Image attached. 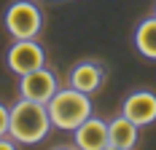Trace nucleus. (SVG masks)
<instances>
[{
	"label": "nucleus",
	"instance_id": "obj_1",
	"mask_svg": "<svg viewBox=\"0 0 156 150\" xmlns=\"http://www.w3.org/2000/svg\"><path fill=\"white\" fill-rule=\"evenodd\" d=\"M54 126L48 118V110L43 102H32L19 97V102L11 105V118H8V134L19 145H38L48 137Z\"/></svg>",
	"mask_w": 156,
	"mask_h": 150
},
{
	"label": "nucleus",
	"instance_id": "obj_2",
	"mask_svg": "<svg viewBox=\"0 0 156 150\" xmlns=\"http://www.w3.org/2000/svg\"><path fill=\"white\" fill-rule=\"evenodd\" d=\"M48 118H51V126L59 129V131H76L83 121L92 115V99L89 94L73 89V86H59L57 94L46 102Z\"/></svg>",
	"mask_w": 156,
	"mask_h": 150
},
{
	"label": "nucleus",
	"instance_id": "obj_3",
	"mask_svg": "<svg viewBox=\"0 0 156 150\" xmlns=\"http://www.w3.org/2000/svg\"><path fill=\"white\" fill-rule=\"evenodd\" d=\"M3 27L14 40L38 38L43 32V11L35 0H14L3 14Z\"/></svg>",
	"mask_w": 156,
	"mask_h": 150
},
{
	"label": "nucleus",
	"instance_id": "obj_4",
	"mask_svg": "<svg viewBox=\"0 0 156 150\" xmlns=\"http://www.w3.org/2000/svg\"><path fill=\"white\" fill-rule=\"evenodd\" d=\"M5 64H8V70L14 75H27L46 64V51L35 38L14 40L8 46V51H5Z\"/></svg>",
	"mask_w": 156,
	"mask_h": 150
},
{
	"label": "nucleus",
	"instance_id": "obj_5",
	"mask_svg": "<svg viewBox=\"0 0 156 150\" xmlns=\"http://www.w3.org/2000/svg\"><path fill=\"white\" fill-rule=\"evenodd\" d=\"M57 89H59V75L51 67H46V64L32 70V73H27V75H19V97H24V99L46 105L48 99L57 94Z\"/></svg>",
	"mask_w": 156,
	"mask_h": 150
},
{
	"label": "nucleus",
	"instance_id": "obj_6",
	"mask_svg": "<svg viewBox=\"0 0 156 150\" xmlns=\"http://www.w3.org/2000/svg\"><path fill=\"white\" fill-rule=\"evenodd\" d=\"M105 75H108V70H105V64L97 59H83L78 62V64H73V70H70V75H67V86H73V89L83 91V94H97V91L102 89V83H105Z\"/></svg>",
	"mask_w": 156,
	"mask_h": 150
},
{
	"label": "nucleus",
	"instance_id": "obj_7",
	"mask_svg": "<svg viewBox=\"0 0 156 150\" xmlns=\"http://www.w3.org/2000/svg\"><path fill=\"white\" fill-rule=\"evenodd\" d=\"M121 115L137 123V126H148L156 121V94L148 89H137L126 94L124 105H121Z\"/></svg>",
	"mask_w": 156,
	"mask_h": 150
},
{
	"label": "nucleus",
	"instance_id": "obj_8",
	"mask_svg": "<svg viewBox=\"0 0 156 150\" xmlns=\"http://www.w3.org/2000/svg\"><path fill=\"white\" fill-rule=\"evenodd\" d=\"M73 145L78 150H108V121L89 115L73 131Z\"/></svg>",
	"mask_w": 156,
	"mask_h": 150
},
{
	"label": "nucleus",
	"instance_id": "obj_9",
	"mask_svg": "<svg viewBox=\"0 0 156 150\" xmlns=\"http://www.w3.org/2000/svg\"><path fill=\"white\" fill-rule=\"evenodd\" d=\"M140 139V126L132 123L126 115H116L113 121H108V150H132L137 148Z\"/></svg>",
	"mask_w": 156,
	"mask_h": 150
},
{
	"label": "nucleus",
	"instance_id": "obj_10",
	"mask_svg": "<svg viewBox=\"0 0 156 150\" xmlns=\"http://www.w3.org/2000/svg\"><path fill=\"white\" fill-rule=\"evenodd\" d=\"M135 48L143 59L156 62V16H145L135 27Z\"/></svg>",
	"mask_w": 156,
	"mask_h": 150
},
{
	"label": "nucleus",
	"instance_id": "obj_11",
	"mask_svg": "<svg viewBox=\"0 0 156 150\" xmlns=\"http://www.w3.org/2000/svg\"><path fill=\"white\" fill-rule=\"evenodd\" d=\"M8 118H11V107L0 105V137L8 134Z\"/></svg>",
	"mask_w": 156,
	"mask_h": 150
},
{
	"label": "nucleus",
	"instance_id": "obj_12",
	"mask_svg": "<svg viewBox=\"0 0 156 150\" xmlns=\"http://www.w3.org/2000/svg\"><path fill=\"white\" fill-rule=\"evenodd\" d=\"M154 16H156V5H154Z\"/></svg>",
	"mask_w": 156,
	"mask_h": 150
}]
</instances>
